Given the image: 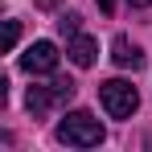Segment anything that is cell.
<instances>
[{"label": "cell", "instance_id": "obj_9", "mask_svg": "<svg viewBox=\"0 0 152 152\" xmlns=\"http://www.w3.org/2000/svg\"><path fill=\"white\" fill-rule=\"evenodd\" d=\"M95 4H99V8H103V12H107V17L115 12V0H95Z\"/></svg>", "mask_w": 152, "mask_h": 152}, {"label": "cell", "instance_id": "obj_2", "mask_svg": "<svg viewBox=\"0 0 152 152\" xmlns=\"http://www.w3.org/2000/svg\"><path fill=\"white\" fill-rule=\"evenodd\" d=\"M74 91H78V86L70 82V78H53V82H45V86H29L25 103H29L33 115H50L53 107H62V103L74 99Z\"/></svg>", "mask_w": 152, "mask_h": 152}, {"label": "cell", "instance_id": "obj_4", "mask_svg": "<svg viewBox=\"0 0 152 152\" xmlns=\"http://www.w3.org/2000/svg\"><path fill=\"white\" fill-rule=\"evenodd\" d=\"M21 70L25 74H53L58 70V45L53 41H33L21 53Z\"/></svg>", "mask_w": 152, "mask_h": 152}, {"label": "cell", "instance_id": "obj_6", "mask_svg": "<svg viewBox=\"0 0 152 152\" xmlns=\"http://www.w3.org/2000/svg\"><path fill=\"white\" fill-rule=\"evenodd\" d=\"M111 62L124 66V70H140V66H144V53H140V45H132L124 33H119V37L111 41Z\"/></svg>", "mask_w": 152, "mask_h": 152}, {"label": "cell", "instance_id": "obj_7", "mask_svg": "<svg viewBox=\"0 0 152 152\" xmlns=\"http://www.w3.org/2000/svg\"><path fill=\"white\" fill-rule=\"evenodd\" d=\"M58 33H62L66 41L78 33V17H74V12H62V17H58Z\"/></svg>", "mask_w": 152, "mask_h": 152}, {"label": "cell", "instance_id": "obj_8", "mask_svg": "<svg viewBox=\"0 0 152 152\" xmlns=\"http://www.w3.org/2000/svg\"><path fill=\"white\" fill-rule=\"evenodd\" d=\"M17 37H21V25H17V21H4V50H12Z\"/></svg>", "mask_w": 152, "mask_h": 152}, {"label": "cell", "instance_id": "obj_5", "mask_svg": "<svg viewBox=\"0 0 152 152\" xmlns=\"http://www.w3.org/2000/svg\"><path fill=\"white\" fill-rule=\"evenodd\" d=\"M66 58H70L74 66H95V58H99V41L86 37V33H74V37L66 41Z\"/></svg>", "mask_w": 152, "mask_h": 152}, {"label": "cell", "instance_id": "obj_10", "mask_svg": "<svg viewBox=\"0 0 152 152\" xmlns=\"http://www.w3.org/2000/svg\"><path fill=\"white\" fill-rule=\"evenodd\" d=\"M127 4H132V8H148L152 0H127Z\"/></svg>", "mask_w": 152, "mask_h": 152}, {"label": "cell", "instance_id": "obj_1", "mask_svg": "<svg viewBox=\"0 0 152 152\" xmlns=\"http://www.w3.org/2000/svg\"><path fill=\"white\" fill-rule=\"evenodd\" d=\"M53 136H58L66 148H99L103 144V124L91 111H70L62 124L53 127Z\"/></svg>", "mask_w": 152, "mask_h": 152}, {"label": "cell", "instance_id": "obj_3", "mask_svg": "<svg viewBox=\"0 0 152 152\" xmlns=\"http://www.w3.org/2000/svg\"><path fill=\"white\" fill-rule=\"evenodd\" d=\"M99 103H103V111H107L111 119H127V115L140 107V95H136L132 82L111 78V82H103V86H99Z\"/></svg>", "mask_w": 152, "mask_h": 152}]
</instances>
